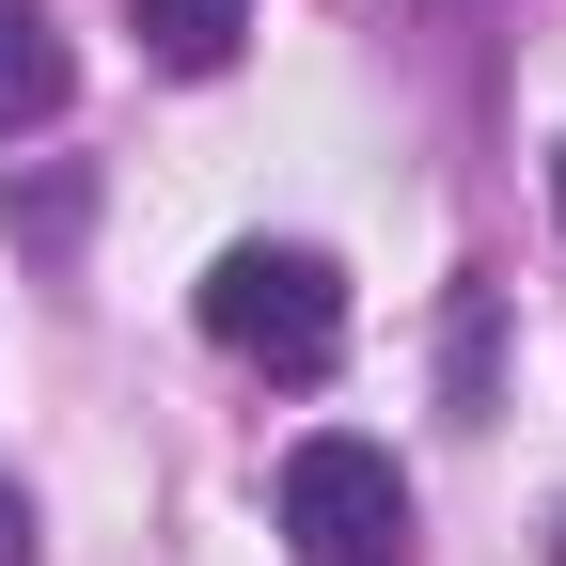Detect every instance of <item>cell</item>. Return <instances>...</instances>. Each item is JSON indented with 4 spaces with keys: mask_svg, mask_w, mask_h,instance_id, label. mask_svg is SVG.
I'll list each match as a JSON object with an SVG mask.
<instances>
[{
    "mask_svg": "<svg viewBox=\"0 0 566 566\" xmlns=\"http://www.w3.org/2000/svg\"><path fill=\"white\" fill-rule=\"evenodd\" d=\"M205 331L237 346V363H268V378H331L346 363V283H331V252H221L205 268Z\"/></svg>",
    "mask_w": 566,
    "mask_h": 566,
    "instance_id": "6da1fadb",
    "label": "cell"
},
{
    "mask_svg": "<svg viewBox=\"0 0 566 566\" xmlns=\"http://www.w3.org/2000/svg\"><path fill=\"white\" fill-rule=\"evenodd\" d=\"M283 535H300V566H409V472L346 424H315L283 457Z\"/></svg>",
    "mask_w": 566,
    "mask_h": 566,
    "instance_id": "7a4b0ae2",
    "label": "cell"
},
{
    "mask_svg": "<svg viewBox=\"0 0 566 566\" xmlns=\"http://www.w3.org/2000/svg\"><path fill=\"white\" fill-rule=\"evenodd\" d=\"M63 95H80V48L48 32V0H0V142H17V126H48Z\"/></svg>",
    "mask_w": 566,
    "mask_h": 566,
    "instance_id": "3957f363",
    "label": "cell"
},
{
    "mask_svg": "<svg viewBox=\"0 0 566 566\" xmlns=\"http://www.w3.org/2000/svg\"><path fill=\"white\" fill-rule=\"evenodd\" d=\"M126 32L174 63V80H205V63H237V32H252V0H126Z\"/></svg>",
    "mask_w": 566,
    "mask_h": 566,
    "instance_id": "277c9868",
    "label": "cell"
},
{
    "mask_svg": "<svg viewBox=\"0 0 566 566\" xmlns=\"http://www.w3.org/2000/svg\"><path fill=\"white\" fill-rule=\"evenodd\" d=\"M0 566H32V504H17V488H0Z\"/></svg>",
    "mask_w": 566,
    "mask_h": 566,
    "instance_id": "5b68a950",
    "label": "cell"
},
{
    "mask_svg": "<svg viewBox=\"0 0 566 566\" xmlns=\"http://www.w3.org/2000/svg\"><path fill=\"white\" fill-rule=\"evenodd\" d=\"M551 205H566V158H551Z\"/></svg>",
    "mask_w": 566,
    "mask_h": 566,
    "instance_id": "8992f818",
    "label": "cell"
},
{
    "mask_svg": "<svg viewBox=\"0 0 566 566\" xmlns=\"http://www.w3.org/2000/svg\"><path fill=\"white\" fill-rule=\"evenodd\" d=\"M551 566H566V535H551Z\"/></svg>",
    "mask_w": 566,
    "mask_h": 566,
    "instance_id": "52a82bcc",
    "label": "cell"
}]
</instances>
